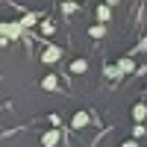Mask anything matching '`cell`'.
Here are the masks:
<instances>
[{"mask_svg": "<svg viewBox=\"0 0 147 147\" xmlns=\"http://www.w3.org/2000/svg\"><path fill=\"white\" fill-rule=\"evenodd\" d=\"M59 59H62V47H56V44H50V47L41 53V62H44V65H56Z\"/></svg>", "mask_w": 147, "mask_h": 147, "instance_id": "7a4b0ae2", "label": "cell"}, {"mask_svg": "<svg viewBox=\"0 0 147 147\" xmlns=\"http://www.w3.org/2000/svg\"><path fill=\"white\" fill-rule=\"evenodd\" d=\"M109 18H112V6H106V3H100V6H97V21H100V24H106Z\"/></svg>", "mask_w": 147, "mask_h": 147, "instance_id": "9c48e42d", "label": "cell"}, {"mask_svg": "<svg viewBox=\"0 0 147 147\" xmlns=\"http://www.w3.org/2000/svg\"><path fill=\"white\" fill-rule=\"evenodd\" d=\"M121 147H138V141H136V138H129V141H124Z\"/></svg>", "mask_w": 147, "mask_h": 147, "instance_id": "2e32d148", "label": "cell"}, {"mask_svg": "<svg viewBox=\"0 0 147 147\" xmlns=\"http://www.w3.org/2000/svg\"><path fill=\"white\" fill-rule=\"evenodd\" d=\"M88 35H91V38H103V35H106V27H103V24H94V27L88 30Z\"/></svg>", "mask_w": 147, "mask_h": 147, "instance_id": "8fae6325", "label": "cell"}, {"mask_svg": "<svg viewBox=\"0 0 147 147\" xmlns=\"http://www.w3.org/2000/svg\"><path fill=\"white\" fill-rule=\"evenodd\" d=\"M77 0H65V3H62V15H74V12H77Z\"/></svg>", "mask_w": 147, "mask_h": 147, "instance_id": "7c38bea8", "label": "cell"}, {"mask_svg": "<svg viewBox=\"0 0 147 147\" xmlns=\"http://www.w3.org/2000/svg\"><path fill=\"white\" fill-rule=\"evenodd\" d=\"M38 21H41V12H27V15H24V18H21L18 24H21L24 30H27V27H35Z\"/></svg>", "mask_w": 147, "mask_h": 147, "instance_id": "5b68a950", "label": "cell"}, {"mask_svg": "<svg viewBox=\"0 0 147 147\" xmlns=\"http://www.w3.org/2000/svg\"><path fill=\"white\" fill-rule=\"evenodd\" d=\"M77 3H80V0H77Z\"/></svg>", "mask_w": 147, "mask_h": 147, "instance_id": "e0dca14e", "label": "cell"}, {"mask_svg": "<svg viewBox=\"0 0 147 147\" xmlns=\"http://www.w3.org/2000/svg\"><path fill=\"white\" fill-rule=\"evenodd\" d=\"M24 35V27L18 21H0V44H9Z\"/></svg>", "mask_w": 147, "mask_h": 147, "instance_id": "6da1fadb", "label": "cell"}, {"mask_svg": "<svg viewBox=\"0 0 147 147\" xmlns=\"http://www.w3.org/2000/svg\"><path fill=\"white\" fill-rule=\"evenodd\" d=\"M115 68H118L121 77H124V74H132V71H136V62H132L129 56H124V59H118V62H115Z\"/></svg>", "mask_w": 147, "mask_h": 147, "instance_id": "277c9868", "label": "cell"}, {"mask_svg": "<svg viewBox=\"0 0 147 147\" xmlns=\"http://www.w3.org/2000/svg\"><path fill=\"white\" fill-rule=\"evenodd\" d=\"M144 132H147V127H144V124H136V129H132V138H141Z\"/></svg>", "mask_w": 147, "mask_h": 147, "instance_id": "9a60e30c", "label": "cell"}, {"mask_svg": "<svg viewBox=\"0 0 147 147\" xmlns=\"http://www.w3.org/2000/svg\"><path fill=\"white\" fill-rule=\"evenodd\" d=\"M88 121H91L88 112H77V115L71 118V127H74V129H82V127H88Z\"/></svg>", "mask_w": 147, "mask_h": 147, "instance_id": "8992f818", "label": "cell"}, {"mask_svg": "<svg viewBox=\"0 0 147 147\" xmlns=\"http://www.w3.org/2000/svg\"><path fill=\"white\" fill-rule=\"evenodd\" d=\"M41 88L44 91H56L59 88V77H56V74H47V77L41 80Z\"/></svg>", "mask_w": 147, "mask_h": 147, "instance_id": "ba28073f", "label": "cell"}, {"mask_svg": "<svg viewBox=\"0 0 147 147\" xmlns=\"http://www.w3.org/2000/svg\"><path fill=\"white\" fill-rule=\"evenodd\" d=\"M88 71V62H85V59H74L71 62V74H85Z\"/></svg>", "mask_w": 147, "mask_h": 147, "instance_id": "30bf717a", "label": "cell"}, {"mask_svg": "<svg viewBox=\"0 0 147 147\" xmlns=\"http://www.w3.org/2000/svg\"><path fill=\"white\" fill-rule=\"evenodd\" d=\"M103 74H106L109 80H118V77H121V74H118V68H115V65H106V68H103Z\"/></svg>", "mask_w": 147, "mask_h": 147, "instance_id": "5bb4252c", "label": "cell"}, {"mask_svg": "<svg viewBox=\"0 0 147 147\" xmlns=\"http://www.w3.org/2000/svg\"><path fill=\"white\" fill-rule=\"evenodd\" d=\"M59 138H62V136H59V129H56V127H53V129H47L44 136H41V147H56Z\"/></svg>", "mask_w": 147, "mask_h": 147, "instance_id": "3957f363", "label": "cell"}, {"mask_svg": "<svg viewBox=\"0 0 147 147\" xmlns=\"http://www.w3.org/2000/svg\"><path fill=\"white\" fill-rule=\"evenodd\" d=\"M38 27H41V32H44V35H53V32H56V24H53V21H41Z\"/></svg>", "mask_w": 147, "mask_h": 147, "instance_id": "4fadbf2b", "label": "cell"}, {"mask_svg": "<svg viewBox=\"0 0 147 147\" xmlns=\"http://www.w3.org/2000/svg\"><path fill=\"white\" fill-rule=\"evenodd\" d=\"M132 118H136V124H144L147 121V103H136L132 106Z\"/></svg>", "mask_w": 147, "mask_h": 147, "instance_id": "52a82bcc", "label": "cell"}]
</instances>
